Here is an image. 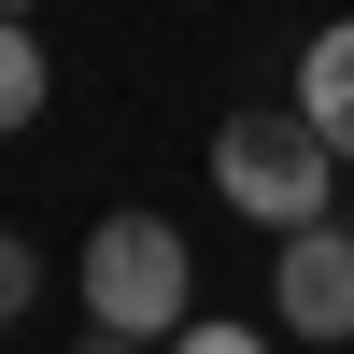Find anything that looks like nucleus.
<instances>
[{"mask_svg":"<svg viewBox=\"0 0 354 354\" xmlns=\"http://www.w3.org/2000/svg\"><path fill=\"white\" fill-rule=\"evenodd\" d=\"M71 298H85V326H113V340H185L198 326V255H185L170 213H100Z\"/></svg>","mask_w":354,"mask_h":354,"instance_id":"obj_1","label":"nucleus"},{"mask_svg":"<svg viewBox=\"0 0 354 354\" xmlns=\"http://www.w3.org/2000/svg\"><path fill=\"white\" fill-rule=\"evenodd\" d=\"M213 198H227L241 227H270V241H283V227H326V198H340V142L312 128L298 100L227 113V128H213Z\"/></svg>","mask_w":354,"mask_h":354,"instance_id":"obj_2","label":"nucleus"},{"mask_svg":"<svg viewBox=\"0 0 354 354\" xmlns=\"http://www.w3.org/2000/svg\"><path fill=\"white\" fill-rule=\"evenodd\" d=\"M270 312H283V340H354V227H283V255H270Z\"/></svg>","mask_w":354,"mask_h":354,"instance_id":"obj_3","label":"nucleus"},{"mask_svg":"<svg viewBox=\"0 0 354 354\" xmlns=\"http://www.w3.org/2000/svg\"><path fill=\"white\" fill-rule=\"evenodd\" d=\"M298 113H312V128L340 142V170H354V15L298 43Z\"/></svg>","mask_w":354,"mask_h":354,"instance_id":"obj_4","label":"nucleus"},{"mask_svg":"<svg viewBox=\"0 0 354 354\" xmlns=\"http://www.w3.org/2000/svg\"><path fill=\"white\" fill-rule=\"evenodd\" d=\"M43 100H57V71H43V28H28V15H0V128H28Z\"/></svg>","mask_w":354,"mask_h":354,"instance_id":"obj_5","label":"nucleus"},{"mask_svg":"<svg viewBox=\"0 0 354 354\" xmlns=\"http://www.w3.org/2000/svg\"><path fill=\"white\" fill-rule=\"evenodd\" d=\"M28 298H43V270H28V241H15V227H0V326H15Z\"/></svg>","mask_w":354,"mask_h":354,"instance_id":"obj_6","label":"nucleus"},{"mask_svg":"<svg viewBox=\"0 0 354 354\" xmlns=\"http://www.w3.org/2000/svg\"><path fill=\"white\" fill-rule=\"evenodd\" d=\"M156 354H270V340H255V326H213V312H198V326H185V340H156Z\"/></svg>","mask_w":354,"mask_h":354,"instance_id":"obj_7","label":"nucleus"},{"mask_svg":"<svg viewBox=\"0 0 354 354\" xmlns=\"http://www.w3.org/2000/svg\"><path fill=\"white\" fill-rule=\"evenodd\" d=\"M85 354H142V340H113V326H85Z\"/></svg>","mask_w":354,"mask_h":354,"instance_id":"obj_8","label":"nucleus"},{"mask_svg":"<svg viewBox=\"0 0 354 354\" xmlns=\"http://www.w3.org/2000/svg\"><path fill=\"white\" fill-rule=\"evenodd\" d=\"M0 15H43V0H0Z\"/></svg>","mask_w":354,"mask_h":354,"instance_id":"obj_9","label":"nucleus"}]
</instances>
